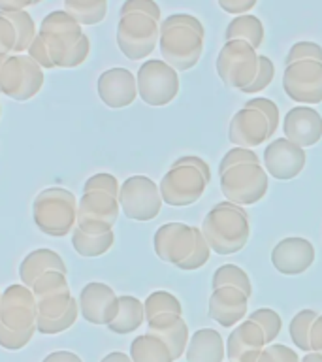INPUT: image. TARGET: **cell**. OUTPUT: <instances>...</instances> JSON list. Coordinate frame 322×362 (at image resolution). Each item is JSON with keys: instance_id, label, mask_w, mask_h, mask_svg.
<instances>
[{"instance_id": "cell-28", "label": "cell", "mask_w": 322, "mask_h": 362, "mask_svg": "<svg viewBox=\"0 0 322 362\" xmlns=\"http://www.w3.org/2000/svg\"><path fill=\"white\" fill-rule=\"evenodd\" d=\"M145 321V308L143 302L136 296L124 294L119 296V311L107 328L113 334H130L136 332Z\"/></svg>"}, {"instance_id": "cell-22", "label": "cell", "mask_w": 322, "mask_h": 362, "mask_svg": "<svg viewBox=\"0 0 322 362\" xmlns=\"http://www.w3.org/2000/svg\"><path fill=\"white\" fill-rule=\"evenodd\" d=\"M282 132L304 149L316 146L322 140V115L311 106H294L282 119Z\"/></svg>"}, {"instance_id": "cell-54", "label": "cell", "mask_w": 322, "mask_h": 362, "mask_svg": "<svg viewBox=\"0 0 322 362\" xmlns=\"http://www.w3.org/2000/svg\"><path fill=\"white\" fill-rule=\"evenodd\" d=\"M100 362H132V358H130L126 353H121V351H113V353H109V355L104 356Z\"/></svg>"}, {"instance_id": "cell-38", "label": "cell", "mask_w": 322, "mask_h": 362, "mask_svg": "<svg viewBox=\"0 0 322 362\" xmlns=\"http://www.w3.org/2000/svg\"><path fill=\"white\" fill-rule=\"evenodd\" d=\"M68 281H66V274L56 270H49L42 274V276L34 281L32 285V293L34 298L40 300L47 296V294H55L61 293V291H68Z\"/></svg>"}, {"instance_id": "cell-11", "label": "cell", "mask_w": 322, "mask_h": 362, "mask_svg": "<svg viewBox=\"0 0 322 362\" xmlns=\"http://www.w3.org/2000/svg\"><path fill=\"white\" fill-rule=\"evenodd\" d=\"M162 204L160 189L147 175H130L121 183L119 206L129 219L141 223L153 221L160 214Z\"/></svg>"}, {"instance_id": "cell-25", "label": "cell", "mask_w": 322, "mask_h": 362, "mask_svg": "<svg viewBox=\"0 0 322 362\" xmlns=\"http://www.w3.org/2000/svg\"><path fill=\"white\" fill-rule=\"evenodd\" d=\"M147 332L157 336L168 345L174 361H179L181 356L185 355L186 345L191 339L186 321L183 315H175V313H160L153 319H147Z\"/></svg>"}, {"instance_id": "cell-40", "label": "cell", "mask_w": 322, "mask_h": 362, "mask_svg": "<svg viewBox=\"0 0 322 362\" xmlns=\"http://www.w3.org/2000/svg\"><path fill=\"white\" fill-rule=\"evenodd\" d=\"M79 28L81 25L70 13L64 10H55L44 17L38 33H66V30H79Z\"/></svg>"}, {"instance_id": "cell-46", "label": "cell", "mask_w": 322, "mask_h": 362, "mask_svg": "<svg viewBox=\"0 0 322 362\" xmlns=\"http://www.w3.org/2000/svg\"><path fill=\"white\" fill-rule=\"evenodd\" d=\"M27 55L36 61L40 66L44 68V70H51V68H55L53 61H51V55H49V49H47V42L42 34H36V38L32 40V44L30 47L27 49Z\"/></svg>"}, {"instance_id": "cell-41", "label": "cell", "mask_w": 322, "mask_h": 362, "mask_svg": "<svg viewBox=\"0 0 322 362\" xmlns=\"http://www.w3.org/2000/svg\"><path fill=\"white\" fill-rule=\"evenodd\" d=\"M239 164H260L258 155L249 149V147H232L230 151L226 153L222 160L219 164V175L225 174L226 170L234 168V166H239Z\"/></svg>"}, {"instance_id": "cell-53", "label": "cell", "mask_w": 322, "mask_h": 362, "mask_svg": "<svg viewBox=\"0 0 322 362\" xmlns=\"http://www.w3.org/2000/svg\"><path fill=\"white\" fill-rule=\"evenodd\" d=\"M42 362H83L76 353L72 351H55L49 353Z\"/></svg>"}, {"instance_id": "cell-34", "label": "cell", "mask_w": 322, "mask_h": 362, "mask_svg": "<svg viewBox=\"0 0 322 362\" xmlns=\"http://www.w3.org/2000/svg\"><path fill=\"white\" fill-rule=\"evenodd\" d=\"M2 16L8 17L11 23H13V27L17 30V45L13 53H25V51L30 47L32 44V40L36 38V23H34L32 16L28 13L27 10L21 11H0Z\"/></svg>"}, {"instance_id": "cell-31", "label": "cell", "mask_w": 322, "mask_h": 362, "mask_svg": "<svg viewBox=\"0 0 322 362\" xmlns=\"http://www.w3.org/2000/svg\"><path fill=\"white\" fill-rule=\"evenodd\" d=\"M226 40H243V42H249L253 45L254 49L262 47V42H264V25L256 16H249V13H243V16L234 17L228 27H226L225 33Z\"/></svg>"}, {"instance_id": "cell-8", "label": "cell", "mask_w": 322, "mask_h": 362, "mask_svg": "<svg viewBox=\"0 0 322 362\" xmlns=\"http://www.w3.org/2000/svg\"><path fill=\"white\" fill-rule=\"evenodd\" d=\"M44 68L23 53H10L0 70V93L17 102L30 100L44 87Z\"/></svg>"}, {"instance_id": "cell-36", "label": "cell", "mask_w": 322, "mask_h": 362, "mask_svg": "<svg viewBox=\"0 0 322 362\" xmlns=\"http://www.w3.org/2000/svg\"><path fill=\"white\" fill-rule=\"evenodd\" d=\"M143 308H145V321L153 319L155 315L160 313H175V315H183V305L179 298L174 296L168 291H155L143 300Z\"/></svg>"}, {"instance_id": "cell-3", "label": "cell", "mask_w": 322, "mask_h": 362, "mask_svg": "<svg viewBox=\"0 0 322 362\" xmlns=\"http://www.w3.org/2000/svg\"><path fill=\"white\" fill-rule=\"evenodd\" d=\"M202 232L211 251L220 257L239 253L251 236L249 214L234 202H219L209 209L202 223Z\"/></svg>"}, {"instance_id": "cell-51", "label": "cell", "mask_w": 322, "mask_h": 362, "mask_svg": "<svg viewBox=\"0 0 322 362\" xmlns=\"http://www.w3.org/2000/svg\"><path fill=\"white\" fill-rule=\"evenodd\" d=\"M311 351L322 353V315L316 317L311 328Z\"/></svg>"}, {"instance_id": "cell-17", "label": "cell", "mask_w": 322, "mask_h": 362, "mask_svg": "<svg viewBox=\"0 0 322 362\" xmlns=\"http://www.w3.org/2000/svg\"><path fill=\"white\" fill-rule=\"evenodd\" d=\"M79 315L90 325H109L119 311V296L107 283L90 281L79 294Z\"/></svg>"}, {"instance_id": "cell-32", "label": "cell", "mask_w": 322, "mask_h": 362, "mask_svg": "<svg viewBox=\"0 0 322 362\" xmlns=\"http://www.w3.org/2000/svg\"><path fill=\"white\" fill-rule=\"evenodd\" d=\"M64 11L83 27L98 25L106 19L107 0H64Z\"/></svg>"}, {"instance_id": "cell-26", "label": "cell", "mask_w": 322, "mask_h": 362, "mask_svg": "<svg viewBox=\"0 0 322 362\" xmlns=\"http://www.w3.org/2000/svg\"><path fill=\"white\" fill-rule=\"evenodd\" d=\"M186 362H222L226 356V347L217 330L200 328L192 334L186 345Z\"/></svg>"}, {"instance_id": "cell-29", "label": "cell", "mask_w": 322, "mask_h": 362, "mask_svg": "<svg viewBox=\"0 0 322 362\" xmlns=\"http://www.w3.org/2000/svg\"><path fill=\"white\" fill-rule=\"evenodd\" d=\"M130 358H132V362H175L168 345L149 332L136 336L132 339Z\"/></svg>"}, {"instance_id": "cell-1", "label": "cell", "mask_w": 322, "mask_h": 362, "mask_svg": "<svg viewBox=\"0 0 322 362\" xmlns=\"http://www.w3.org/2000/svg\"><path fill=\"white\" fill-rule=\"evenodd\" d=\"M205 28L191 13H172L160 23L158 49L169 66L186 72L200 62L203 53Z\"/></svg>"}, {"instance_id": "cell-42", "label": "cell", "mask_w": 322, "mask_h": 362, "mask_svg": "<svg viewBox=\"0 0 322 362\" xmlns=\"http://www.w3.org/2000/svg\"><path fill=\"white\" fill-rule=\"evenodd\" d=\"M273 76H275V66L271 62L270 57L258 55V72H256V78L249 87L242 90L245 95H253V93H258V90H264L268 85L273 81Z\"/></svg>"}, {"instance_id": "cell-7", "label": "cell", "mask_w": 322, "mask_h": 362, "mask_svg": "<svg viewBox=\"0 0 322 362\" xmlns=\"http://www.w3.org/2000/svg\"><path fill=\"white\" fill-rule=\"evenodd\" d=\"M160 38V21L147 13L132 11L119 17L117 45L129 61H143L151 55Z\"/></svg>"}, {"instance_id": "cell-27", "label": "cell", "mask_w": 322, "mask_h": 362, "mask_svg": "<svg viewBox=\"0 0 322 362\" xmlns=\"http://www.w3.org/2000/svg\"><path fill=\"white\" fill-rule=\"evenodd\" d=\"M49 270H56L66 274V264L56 251L53 249H36L21 260L19 264V277H21L23 285H27L28 288H32L34 281L38 279L42 274Z\"/></svg>"}, {"instance_id": "cell-9", "label": "cell", "mask_w": 322, "mask_h": 362, "mask_svg": "<svg viewBox=\"0 0 322 362\" xmlns=\"http://www.w3.org/2000/svg\"><path fill=\"white\" fill-rule=\"evenodd\" d=\"M136 81H138V96L147 106H168L179 95V74L166 61L149 59L141 62L140 70L136 74Z\"/></svg>"}, {"instance_id": "cell-52", "label": "cell", "mask_w": 322, "mask_h": 362, "mask_svg": "<svg viewBox=\"0 0 322 362\" xmlns=\"http://www.w3.org/2000/svg\"><path fill=\"white\" fill-rule=\"evenodd\" d=\"M34 4L36 0H0V11H21Z\"/></svg>"}, {"instance_id": "cell-44", "label": "cell", "mask_w": 322, "mask_h": 362, "mask_svg": "<svg viewBox=\"0 0 322 362\" xmlns=\"http://www.w3.org/2000/svg\"><path fill=\"white\" fill-rule=\"evenodd\" d=\"M85 191H106V192H109L112 197L119 198V191H121V187H119V181L115 175L102 172V174L90 175L89 180L85 181L83 192Z\"/></svg>"}, {"instance_id": "cell-4", "label": "cell", "mask_w": 322, "mask_h": 362, "mask_svg": "<svg viewBox=\"0 0 322 362\" xmlns=\"http://www.w3.org/2000/svg\"><path fill=\"white\" fill-rule=\"evenodd\" d=\"M211 181V168L202 157L177 158L158 183L162 202L172 208H185L203 197Z\"/></svg>"}, {"instance_id": "cell-18", "label": "cell", "mask_w": 322, "mask_h": 362, "mask_svg": "<svg viewBox=\"0 0 322 362\" xmlns=\"http://www.w3.org/2000/svg\"><path fill=\"white\" fill-rule=\"evenodd\" d=\"M47 42L51 61L55 68H76L87 61L90 53L89 36L79 30L66 33H40Z\"/></svg>"}, {"instance_id": "cell-19", "label": "cell", "mask_w": 322, "mask_h": 362, "mask_svg": "<svg viewBox=\"0 0 322 362\" xmlns=\"http://www.w3.org/2000/svg\"><path fill=\"white\" fill-rule=\"evenodd\" d=\"M268 138H271L270 121L260 110L243 106L234 113L228 124V140L232 146L253 149L262 146Z\"/></svg>"}, {"instance_id": "cell-16", "label": "cell", "mask_w": 322, "mask_h": 362, "mask_svg": "<svg viewBox=\"0 0 322 362\" xmlns=\"http://www.w3.org/2000/svg\"><path fill=\"white\" fill-rule=\"evenodd\" d=\"M307 153L288 138H277L264 149V170L277 181H290L304 172Z\"/></svg>"}, {"instance_id": "cell-43", "label": "cell", "mask_w": 322, "mask_h": 362, "mask_svg": "<svg viewBox=\"0 0 322 362\" xmlns=\"http://www.w3.org/2000/svg\"><path fill=\"white\" fill-rule=\"evenodd\" d=\"M305 59H315V61H322V47L315 42H296L290 47L285 59V66L292 64V62L305 61Z\"/></svg>"}, {"instance_id": "cell-60", "label": "cell", "mask_w": 322, "mask_h": 362, "mask_svg": "<svg viewBox=\"0 0 322 362\" xmlns=\"http://www.w3.org/2000/svg\"><path fill=\"white\" fill-rule=\"evenodd\" d=\"M0 298H2V293H0Z\"/></svg>"}, {"instance_id": "cell-21", "label": "cell", "mask_w": 322, "mask_h": 362, "mask_svg": "<svg viewBox=\"0 0 322 362\" xmlns=\"http://www.w3.org/2000/svg\"><path fill=\"white\" fill-rule=\"evenodd\" d=\"M96 90L104 106L112 110L130 106L138 96V81L136 76L126 68H109L100 74L96 81Z\"/></svg>"}, {"instance_id": "cell-35", "label": "cell", "mask_w": 322, "mask_h": 362, "mask_svg": "<svg viewBox=\"0 0 322 362\" xmlns=\"http://www.w3.org/2000/svg\"><path fill=\"white\" fill-rule=\"evenodd\" d=\"M318 315L321 313H316L315 310H302L292 317V321H290V339L299 351L311 353V328H313V322L316 321Z\"/></svg>"}, {"instance_id": "cell-39", "label": "cell", "mask_w": 322, "mask_h": 362, "mask_svg": "<svg viewBox=\"0 0 322 362\" xmlns=\"http://www.w3.org/2000/svg\"><path fill=\"white\" fill-rule=\"evenodd\" d=\"M209 257H211V247H209L208 240L203 236L202 228H198L196 226V245H194V251L191 253V257L186 260H183L177 268L181 272H194L198 268H202V266L208 264Z\"/></svg>"}, {"instance_id": "cell-47", "label": "cell", "mask_w": 322, "mask_h": 362, "mask_svg": "<svg viewBox=\"0 0 322 362\" xmlns=\"http://www.w3.org/2000/svg\"><path fill=\"white\" fill-rule=\"evenodd\" d=\"M132 11L147 13L157 21H160V17H162V11H160L155 0H124V4L119 10V16H126V13H132Z\"/></svg>"}, {"instance_id": "cell-2", "label": "cell", "mask_w": 322, "mask_h": 362, "mask_svg": "<svg viewBox=\"0 0 322 362\" xmlns=\"http://www.w3.org/2000/svg\"><path fill=\"white\" fill-rule=\"evenodd\" d=\"M38 319V304L32 288L23 283H13L2 291L0 298V347L19 351L30 344Z\"/></svg>"}, {"instance_id": "cell-10", "label": "cell", "mask_w": 322, "mask_h": 362, "mask_svg": "<svg viewBox=\"0 0 322 362\" xmlns=\"http://www.w3.org/2000/svg\"><path fill=\"white\" fill-rule=\"evenodd\" d=\"M270 177L260 164H239L220 174V191L228 202L253 206L266 197Z\"/></svg>"}, {"instance_id": "cell-23", "label": "cell", "mask_w": 322, "mask_h": 362, "mask_svg": "<svg viewBox=\"0 0 322 362\" xmlns=\"http://www.w3.org/2000/svg\"><path fill=\"white\" fill-rule=\"evenodd\" d=\"M266 345L264 330L251 319H245L228 336L226 356L232 362H256Z\"/></svg>"}, {"instance_id": "cell-13", "label": "cell", "mask_w": 322, "mask_h": 362, "mask_svg": "<svg viewBox=\"0 0 322 362\" xmlns=\"http://www.w3.org/2000/svg\"><path fill=\"white\" fill-rule=\"evenodd\" d=\"M119 198L106 191H85L78 200V225L87 234H106L119 219Z\"/></svg>"}, {"instance_id": "cell-15", "label": "cell", "mask_w": 322, "mask_h": 362, "mask_svg": "<svg viewBox=\"0 0 322 362\" xmlns=\"http://www.w3.org/2000/svg\"><path fill=\"white\" fill-rule=\"evenodd\" d=\"M196 245V226L185 223H166L158 226L153 238V249L162 262L179 266L191 257Z\"/></svg>"}, {"instance_id": "cell-37", "label": "cell", "mask_w": 322, "mask_h": 362, "mask_svg": "<svg viewBox=\"0 0 322 362\" xmlns=\"http://www.w3.org/2000/svg\"><path fill=\"white\" fill-rule=\"evenodd\" d=\"M247 319L254 321L262 330H264L266 344L268 345L273 344L277 339V336L281 334L282 319L281 315H279L275 310H271V308H260V310L249 313Z\"/></svg>"}, {"instance_id": "cell-14", "label": "cell", "mask_w": 322, "mask_h": 362, "mask_svg": "<svg viewBox=\"0 0 322 362\" xmlns=\"http://www.w3.org/2000/svg\"><path fill=\"white\" fill-rule=\"evenodd\" d=\"M38 304V319L36 327L40 334L53 336V334L66 332L68 328L76 325L79 317L78 300L72 296V291L47 294L44 298L36 300Z\"/></svg>"}, {"instance_id": "cell-56", "label": "cell", "mask_w": 322, "mask_h": 362, "mask_svg": "<svg viewBox=\"0 0 322 362\" xmlns=\"http://www.w3.org/2000/svg\"><path fill=\"white\" fill-rule=\"evenodd\" d=\"M256 362H275L273 361V358H271V355L270 353H268V351H262V353H260L258 355V358H256Z\"/></svg>"}, {"instance_id": "cell-48", "label": "cell", "mask_w": 322, "mask_h": 362, "mask_svg": "<svg viewBox=\"0 0 322 362\" xmlns=\"http://www.w3.org/2000/svg\"><path fill=\"white\" fill-rule=\"evenodd\" d=\"M17 45V30L13 23L0 13V53L10 55Z\"/></svg>"}, {"instance_id": "cell-50", "label": "cell", "mask_w": 322, "mask_h": 362, "mask_svg": "<svg viewBox=\"0 0 322 362\" xmlns=\"http://www.w3.org/2000/svg\"><path fill=\"white\" fill-rule=\"evenodd\" d=\"M266 351L270 353L271 358L275 362H302L296 351H292V347H287L282 344H270L266 345Z\"/></svg>"}, {"instance_id": "cell-45", "label": "cell", "mask_w": 322, "mask_h": 362, "mask_svg": "<svg viewBox=\"0 0 322 362\" xmlns=\"http://www.w3.org/2000/svg\"><path fill=\"white\" fill-rule=\"evenodd\" d=\"M245 107H254V110H260V112L264 113L268 121H270V127H271V136H275L277 132V127H279V107L273 100L270 98H253V100H247Z\"/></svg>"}, {"instance_id": "cell-12", "label": "cell", "mask_w": 322, "mask_h": 362, "mask_svg": "<svg viewBox=\"0 0 322 362\" xmlns=\"http://www.w3.org/2000/svg\"><path fill=\"white\" fill-rule=\"evenodd\" d=\"M282 89L290 100L316 106L322 102V61L305 59L285 66Z\"/></svg>"}, {"instance_id": "cell-6", "label": "cell", "mask_w": 322, "mask_h": 362, "mask_svg": "<svg viewBox=\"0 0 322 362\" xmlns=\"http://www.w3.org/2000/svg\"><path fill=\"white\" fill-rule=\"evenodd\" d=\"M217 76L228 89L242 93L245 87L253 83L258 72V53L253 45L243 40H226L220 47L217 61Z\"/></svg>"}, {"instance_id": "cell-30", "label": "cell", "mask_w": 322, "mask_h": 362, "mask_svg": "<svg viewBox=\"0 0 322 362\" xmlns=\"http://www.w3.org/2000/svg\"><path fill=\"white\" fill-rule=\"evenodd\" d=\"M113 243H115L113 230L106 232V234H87L79 226H76L72 230L73 251L85 259H95V257L106 255L113 247Z\"/></svg>"}, {"instance_id": "cell-59", "label": "cell", "mask_w": 322, "mask_h": 362, "mask_svg": "<svg viewBox=\"0 0 322 362\" xmlns=\"http://www.w3.org/2000/svg\"><path fill=\"white\" fill-rule=\"evenodd\" d=\"M0 113H2V106H0Z\"/></svg>"}, {"instance_id": "cell-24", "label": "cell", "mask_w": 322, "mask_h": 362, "mask_svg": "<svg viewBox=\"0 0 322 362\" xmlns=\"http://www.w3.org/2000/svg\"><path fill=\"white\" fill-rule=\"evenodd\" d=\"M249 296L236 287L213 288L209 298V317L220 327L232 328L247 317Z\"/></svg>"}, {"instance_id": "cell-49", "label": "cell", "mask_w": 322, "mask_h": 362, "mask_svg": "<svg viewBox=\"0 0 322 362\" xmlns=\"http://www.w3.org/2000/svg\"><path fill=\"white\" fill-rule=\"evenodd\" d=\"M220 10H225L230 16H243L253 10L258 0H217Z\"/></svg>"}, {"instance_id": "cell-20", "label": "cell", "mask_w": 322, "mask_h": 362, "mask_svg": "<svg viewBox=\"0 0 322 362\" xmlns=\"http://www.w3.org/2000/svg\"><path fill=\"white\" fill-rule=\"evenodd\" d=\"M313 262L315 247L305 238H285L271 251V264L282 276H299L309 270Z\"/></svg>"}, {"instance_id": "cell-55", "label": "cell", "mask_w": 322, "mask_h": 362, "mask_svg": "<svg viewBox=\"0 0 322 362\" xmlns=\"http://www.w3.org/2000/svg\"><path fill=\"white\" fill-rule=\"evenodd\" d=\"M302 362H322V353H316V351H311L302 358Z\"/></svg>"}, {"instance_id": "cell-33", "label": "cell", "mask_w": 322, "mask_h": 362, "mask_svg": "<svg viewBox=\"0 0 322 362\" xmlns=\"http://www.w3.org/2000/svg\"><path fill=\"white\" fill-rule=\"evenodd\" d=\"M211 287H236L247 294L249 298H251V294H253V285H251V279H249L247 272L236 264L219 266V268L215 270L213 279H211Z\"/></svg>"}, {"instance_id": "cell-57", "label": "cell", "mask_w": 322, "mask_h": 362, "mask_svg": "<svg viewBox=\"0 0 322 362\" xmlns=\"http://www.w3.org/2000/svg\"><path fill=\"white\" fill-rule=\"evenodd\" d=\"M6 57H8V55H4V53H0V70H2V64H4Z\"/></svg>"}, {"instance_id": "cell-58", "label": "cell", "mask_w": 322, "mask_h": 362, "mask_svg": "<svg viewBox=\"0 0 322 362\" xmlns=\"http://www.w3.org/2000/svg\"><path fill=\"white\" fill-rule=\"evenodd\" d=\"M40 2H42V0H36V4H40Z\"/></svg>"}, {"instance_id": "cell-61", "label": "cell", "mask_w": 322, "mask_h": 362, "mask_svg": "<svg viewBox=\"0 0 322 362\" xmlns=\"http://www.w3.org/2000/svg\"><path fill=\"white\" fill-rule=\"evenodd\" d=\"M230 362H232V361H230Z\"/></svg>"}, {"instance_id": "cell-5", "label": "cell", "mask_w": 322, "mask_h": 362, "mask_svg": "<svg viewBox=\"0 0 322 362\" xmlns=\"http://www.w3.org/2000/svg\"><path fill=\"white\" fill-rule=\"evenodd\" d=\"M32 219L47 236H68L78 225V198L62 187H47L34 198Z\"/></svg>"}]
</instances>
